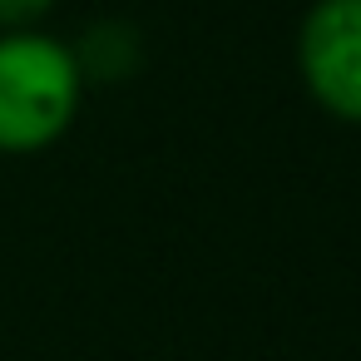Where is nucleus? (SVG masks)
<instances>
[{
	"mask_svg": "<svg viewBox=\"0 0 361 361\" xmlns=\"http://www.w3.org/2000/svg\"><path fill=\"white\" fill-rule=\"evenodd\" d=\"M85 75L65 40L0 30V154H40L80 114Z\"/></svg>",
	"mask_w": 361,
	"mask_h": 361,
	"instance_id": "f257e3e1",
	"label": "nucleus"
},
{
	"mask_svg": "<svg viewBox=\"0 0 361 361\" xmlns=\"http://www.w3.org/2000/svg\"><path fill=\"white\" fill-rule=\"evenodd\" d=\"M307 94L346 124H361V0H317L297 30Z\"/></svg>",
	"mask_w": 361,
	"mask_h": 361,
	"instance_id": "f03ea898",
	"label": "nucleus"
},
{
	"mask_svg": "<svg viewBox=\"0 0 361 361\" xmlns=\"http://www.w3.org/2000/svg\"><path fill=\"white\" fill-rule=\"evenodd\" d=\"M70 50H75V65H80L85 80H124V75H134L139 60H144L139 30L124 25V20H99V25H94L80 45H70Z\"/></svg>",
	"mask_w": 361,
	"mask_h": 361,
	"instance_id": "7ed1b4c3",
	"label": "nucleus"
},
{
	"mask_svg": "<svg viewBox=\"0 0 361 361\" xmlns=\"http://www.w3.org/2000/svg\"><path fill=\"white\" fill-rule=\"evenodd\" d=\"M55 0H0V30H30L40 16H50Z\"/></svg>",
	"mask_w": 361,
	"mask_h": 361,
	"instance_id": "20e7f679",
	"label": "nucleus"
}]
</instances>
